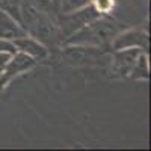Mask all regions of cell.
Listing matches in <instances>:
<instances>
[{"instance_id":"obj_1","label":"cell","mask_w":151,"mask_h":151,"mask_svg":"<svg viewBox=\"0 0 151 151\" xmlns=\"http://www.w3.org/2000/svg\"><path fill=\"white\" fill-rule=\"evenodd\" d=\"M122 30L119 23L113 21L110 18L98 17L91 23L85 24L83 27L76 30L70 35L65 42L74 45H95V47H106L112 40Z\"/></svg>"},{"instance_id":"obj_2","label":"cell","mask_w":151,"mask_h":151,"mask_svg":"<svg viewBox=\"0 0 151 151\" xmlns=\"http://www.w3.org/2000/svg\"><path fill=\"white\" fill-rule=\"evenodd\" d=\"M21 20L20 24H23V29L29 32L35 40H38L41 44H55L59 38L60 32L58 27L56 18H52L42 12L36 11L29 3L21 0Z\"/></svg>"},{"instance_id":"obj_3","label":"cell","mask_w":151,"mask_h":151,"mask_svg":"<svg viewBox=\"0 0 151 151\" xmlns=\"http://www.w3.org/2000/svg\"><path fill=\"white\" fill-rule=\"evenodd\" d=\"M98 17H101V14L97 11L94 3H88L83 8H79L71 12H65L64 15H60L56 20V23H58L60 36H65V40H67L76 30H79L85 24L91 23L92 20H95Z\"/></svg>"},{"instance_id":"obj_4","label":"cell","mask_w":151,"mask_h":151,"mask_svg":"<svg viewBox=\"0 0 151 151\" xmlns=\"http://www.w3.org/2000/svg\"><path fill=\"white\" fill-rule=\"evenodd\" d=\"M70 47H65L62 52V56L65 58L67 62L74 65H97L103 64L104 60L109 59V53L103 47L95 45H74L68 44Z\"/></svg>"},{"instance_id":"obj_5","label":"cell","mask_w":151,"mask_h":151,"mask_svg":"<svg viewBox=\"0 0 151 151\" xmlns=\"http://www.w3.org/2000/svg\"><path fill=\"white\" fill-rule=\"evenodd\" d=\"M139 55H141V48H137V47L116 50V53L112 58V71L116 76H121V77L129 76Z\"/></svg>"},{"instance_id":"obj_6","label":"cell","mask_w":151,"mask_h":151,"mask_svg":"<svg viewBox=\"0 0 151 151\" xmlns=\"http://www.w3.org/2000/svg\"><path fill=\"white\" fill-rule=\"evenodd\" d=\"M150 45L148 42V35L144 30L134 29V30H127V32H119L115 38L112 40V48L113 50H121V48H144L147 50Z\"/></svg>"},{"instance_id":"obj_7","label":"cell","mask_w":151,"mask_h":151,"mask_svg":"<svg viewBox=\"0 0 151 151\" xmlns=\"http://www.w3.org/2000/svg\"><path fill=\"white\" fill-rule=\"evenodd\" d=\"M27 32L23 29L21 24L5 11L0 9V38L8 41H14L17 38L26 36Z\"/></svg>"},{"instance_id":"obj_8","label":"cell","mask_w":151,"mask_h":151,"mask_svg":"<svg viewBox=\"0 0 151 151\" xmlns=\"http://www.w3.org/2000/svg\"><path fill=\"white\" fill-rule=\"evenodd\" d=\"M14 45L18 52H23L29 56H32L33 59H44L47 56V48L44 44H41L35 38H29L27 35L23 38H17L14 40Z\"/></svg>"},{"instance_id":"obj_9","label":"cell","mask_w":151,"mask_h":151,"mask_svg":"<svg viewBox=\"0 0 151 151\" xmlns=\"http://www.w3.org/2000/svg\"><path fill=\"white\" fill-rule=\"evenodd\" d=\"M35 65V59L26 53H23V52H18L17 50V53H14L11 56L9 59V64L5 70L6 76L9 79H12L14 76L20 74V73H24V71H27L30 70L32 67Z\"/></svg>"},{"instance_id":"obj_10","label":"cell","mask_w":151,"mask_h":151,"mask_svg":"<svg viewBox=\"0 0 151 151\" xmlns=\"http://www.w3.org/2000/svg\"><path fill=\"white\" fill-rule=\"evenodd\" d=\"M23 2L29 3L36 11H40L52 18L59 17L60 6H62V0H23Z\"/></svg>"},{"instance_id":"obj_11","label":"cell","mask_w":151,"mask_h":151,"mask_svg":"<svg viewBox=\"0 0 151 151\" xmlns=\"http://www.w3.org/2000/svg\"><path fill=\"white\" fill-rule=\"evenodd\" d=\"M132 77L134 79H148V60H147V55L145 53H141L136 59V64L132 70Z\"/></svg>"},{"instance_id":"obj_12","label":"cell","mask_w":151,"mask_h":151,"mask_svg":"<svg viewBox=\"0 0 151 151\" xmlns=\"http://www.w3.org/2000/svg\"><path fill=\"white\" fill-rule=\"evenodd\" d=\"M0 9L14 17L18 23L21 20V0H0Z\"/></svg>"},{"instance_id":"obj_13","label":"cell","mask_w":151,"mask_h":151,"mask_svg":"<svg viewBox=\"0 0 151 151\" xmlns=\"http://www.w3.org/2000/svg\"><path fill=\"white\" fill-rule=\"evenodd\" d=\"M92 0H62V6H60V12H71L79 8L86 6L88 3H91Z\"/></svg>"},{"instance_id":"obj_14","label":"cell","mask_w":151,"mask_h":151,"mask_svg":"<svg viewBox=\"0 0 151 151\" xmlns=\"http://www.w3.org/2000/svg\"><path fill=\"white\" fill-rule=\"evenodd\" d=\"M94 6L97 8V11L100 12V14H104V12L112 11L113 2L112 0H94Z\"/></svg>"},{"instance_id":"obj_15","label":"cell","mask_w":151,"mask_h":151,"mask_svg":"<svg viewBox=\"0 0 151 151\" xmlns=\"http://www.w3.org/2000/svg\"><path fill=\"white\" fill-rule=\"evenodd\" d=\"M0 52H6L9 55H14V53H17V48H15L14 42H11L8 40H2V38H0Z\"/></svg>"},{"instance_id":"obj_16","label":"cell","mask_w":151,"mask_h":151,"mask_svg":"<svg viewBox=\"0 0 151 151\" xmlns=\"http://www.w3.org/2000/svg\"><path fill=\"white\" fill-rule=\"evenodd\" d=\"M12 55L6 53V52H0V73H5L8 64H9V59Z\"/></svg>"},{"instance_id":"obj_17","label":"cell","mask_w":151,"mask_h":151,"mask_svg":"<svg viewBox=\"0 0 151 151\" xmlns=\"http://www.w3.org/2000/svg\"><path fill=\"white\" fill-rule=\"evenodd\" d=\"M9 80H11V79L6 76V73H0V89H3Z\"/></svg>"}]
</instances>
